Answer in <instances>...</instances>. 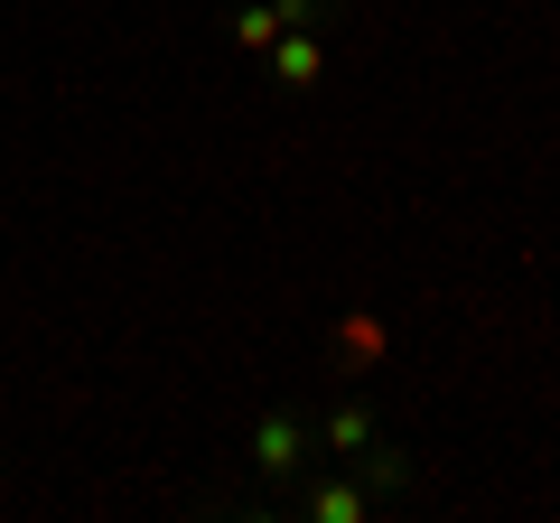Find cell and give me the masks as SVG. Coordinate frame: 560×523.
Returning a JSON list of instances; mask_svg holds the SVG:
<instances>
[{
  "label": "cell",
  "mask_w": 560,
  "mask_h": 523,
  "mask_svg": "<svg viewBox=\"0 0 560 523\" xmlns=\"http://www.w3.org/2000/svg\"><path fill=\"white\" fill-rule=\"evenodd\" d=\"M308 449H318V430H308L300 411H261V421H253V467H261V477H300Z\"/></svg>",
  "instance_id": "1"
},
{
  "label": "cell",
  "mask_w": 560,
  "mask_h": 523,
  "mask_svg": "<svg viewBox=\"0 0 560 523\" xmlns=\"http://www.w3.org/2000/svg\"><path fill=\"white\" fill-rule=\"evenodd\" d=\"M308 20H318V0H261V10H234V28H224V38L253 57V47L280 38V28H308Z\"/></svg>",
  "instance_id": "2"
},
{
  "label": "cell",
  "mask_w": 560,
  "mask_h": 523,
  "mask_svg": "<svg viewBox=\"0 0 560 523\" xmlns=\"http://www.w3.org/2000/svg\"><path fill=\"white\" fill-rule=\"evenodd\" d=\"M318 66H327V47L308 38V28H280L271 38V75L280 84H318Z\"/></svg>",
  "instance_id": "3"
},
{
  "label": "cell",
  "mask_w": 560,
  "mask_h": 523,
  "mask_svg": "<svg viewBox=\"0 0 560 523\" xmlns=\"http://www.w3.org/2000/svg\"><path fill=\"white\" fill-rule=\"evenodd\" d=\"M308 514H318V523H364V514H374V486L318 477V486H308Z\"/></svg>",
  "instance_id": "4"
},
{
  "label": "cell",
  "mask_w": 560,
  "mask_h": 523,
  "mask_svg": "<svg viewBox=\"0 0 560 523\" xmlns=\"http://www.w3.org/2000/svg\"><path fill=\"white\" fill-rule=\"evenodd\" d=\"M318 440L337 449V458H355V449H374V411H364V403H337V411H327V430H318Z\"/></svg>",
  "instance_id": "5"
},
{
  "label": "cell",
  "mask_w": 560,
  "mask_h": 523,
  "mask_svg": "<svg viewBox=\"0 0 560 523\" xmlns=\"http://www.w3.org/2000/svg\"><path fill=\"white\" fill-rule=\"evenodd\" d=\"M355 467H364V486H374V496H393V486H411V458H401V449H355Z\"/></svg>",
  "instance_id": "6"
}]
</instances>
